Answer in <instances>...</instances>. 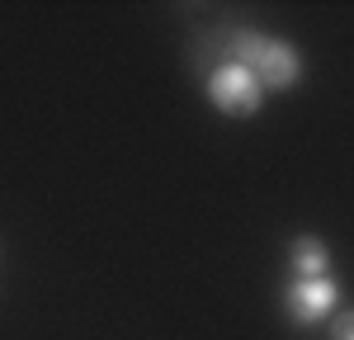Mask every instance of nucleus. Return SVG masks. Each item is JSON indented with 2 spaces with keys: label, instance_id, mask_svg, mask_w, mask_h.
<instances>
[{
  "label": "nucleus",
  "instance_id": "1",
  "mask_svg": "<svg viewBox=\"0 0 354 340\" xmlns=\"http://www.w3.org/2000/svg\"><path fill=\"white\" fill-rule=\"evenodd\" d=\"M227 62L245 66L260 90H288V85L302 81V57L288 48V43H274L255 28H241V33H227Z\"/></svg>",
  "mask_w": 354,
  "mask_h": 340
},
{
  "label": "nucleus",
  "instance_id": "2",
  "mask_svg": "<svg viewBox=\"0 0 354 340\" xmlns=\"http://www.w3.org/2000/svg\"><path fill=\"white\" fill-rule=\"evenodd\" d=\"M208 100H213L227 118H250V113L265 104V90H260V81H255L245 66L218 62V66L208 71Z\"/></svg>",
  "mask_w": 354,
  "mask_h": 340
},
{
  "label": "nucleus",
  "instance_id": "3",
  "mask_svg": "<svg viewBox=\"0 0 354 340\" xmlns=\"http://www.w3.org/2000/svg\"><path fill=\"white\" fill-rule=\"evenodd\" d=\"M340 303V288L322 274V279H293L283 288V312H288V321H298V326H312V321H326L330 312Z\"/></svg>",
  "mask_w": 354,
  "mask_h": 340
},
{
  "label": "nucleus",
  "instance_id": "4",
  "mask_svg": "<svg viewBox=\"0 0 354 340\" xmlns=\"http://www.w3.org/2000/svg\"><path fill=\"white\" fill-rule=\"evenodd\" d=\"M288 265L298 279H322L326 274V241L322 236H298L293 251H288Z\"/></svg>",
  "mask_w": 354,
  "mask_h": 340
},
{
  "label": "nucleus",
  "instance_id": "5",
  "mask_svg": "<svg viewBox=\"0 0 354 340\" xmlns=\"http://www.w3.org/2000/svg\"><path fill=\"white\" fill-rule=\"evenodd\" d=\"M330 340H354V312H340L330 321Z\"/></svg>",
  "mask_w": 354,
  "mask_h": 340
}]
</instances>
